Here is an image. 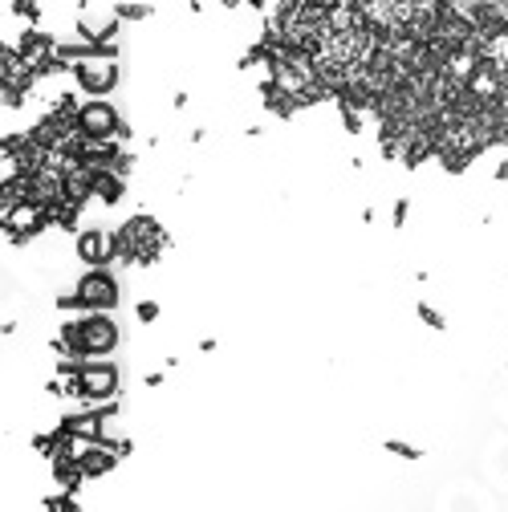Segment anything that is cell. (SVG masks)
Returning a JSON list of instances; mask_svg holds the SVG:
<instances>
[{
    "label": "cell",
    "instance_id": "6da1fadb",
    "mask_svg": "<svg viewBox=\"0 0 508 512\" xmlns=\"http://www.w3.org/2000/svg\"><path fill=\"white\" fill-rule=\"evenodd\" d=\"M163 248H167L163 228H159L155 220H147V215H134V220H126V224L114 232V256H118V261L150 265Z\"/></svg>",
    "mask_w": 508,
    "mask_h": 512
},
{
    "label": "cell",
    "instance_id": "7a4b0ae2",
    "mask_svg": "<svg viewBox=\"0 0 508 512\" xmlns=\"http://www.w3.org/2000/svg\"><path fill=\"white\" fill-rule=\"evenodd\" d=\"M114 342H118L114 321H106V317H85L78 326H66V342H61V346H66L69 354H78V358H90V354L114 350Z\"/></svg>",
    "mask_w": 508,
    "mask_h": 512
},
{
    "label": "cell",
    "instance_id": "3957f363",
    "mask_svg": "<svg viewBox=\"0 0 508 512\" xmlns=\"http://www.w3.org/2000/svg\"><path fill=\"white\" fill-rule=\"evenodd\" d=\"M73 78H78V82H82V90H90V94H106V90L118 82L114 49L106 45L102 53H90V57H82V61L73 66Z\"/></svg>",
    "mask_w": 508,
    "mask_h": 512
},
{
    "label": "cell",
    "instance_id": "277c9868",
    "mask_svg": "<svg viewBox=\"0 0 508 512\" xmlns=\"http://www.w3.org/2000/svg\"><path fill=\"white\" fill-rule=\"evenodd\" d=\"M78 305H85V309H110V305H118V285L110 273H102V265H94V273H85L78 281Z\"/></svg>",
    "mask_w": 508,
    "mask_h": 512
},
{
    "label": "cell",
    "instance_id": "5b68a950",
    "mask_svg": "<svg viewBox=\"0 0 508 512\" xmlns=\"http://www.w3.org/2000/svg\"><path fill=\"white\" fill-rule=\"evenodd\" d=\"M114 386H118V370L114 366H82L73 379H69V391L73 395H85V398H106V395H114Z\"/></svg>",
    "mask_w": 508,
    "mask_h": 512
},
{
    "label": "cell",
    "instance_id": "8992f818",
    "mask_svg": "<svg viewBox=\"0 0 508 512\" xmlns=\"http://www.w3.org/2000/svg\"><path fill=\"white\" fill-rule=\"evenodd\" d=\"M45 220H49V212L25 199V203H17L13 212H4V232L20 244V240H29V236H37V232L45 228Z\"/></svg>",
    "mask_w": 508,
    "mask_h": 512
},
{
    "label": "cell",
    "instance_id": "52a82bcc",
    "mask_svg": "<svg viewBox=\"0 0 508 512\" xmlns=\"http://www.w3.org/2000/svg\"><path fill=\"white\" fill-rule=\"evenodd\" d=\"M78 126H82V134H90V138H106V134L122 131V126H118L114 106H106V102H90V106H82V110H78Z\"/></svg>",
    "mask_w": 508,
    "mask_h": 512
},
{
    "label": "cell",
    "instance_id": "ba28073f",
    "mask_svg": "<svg viewBox=\"0 0 508 512\" xmlns=\"http://www.w3.org/2000/svg\"><path fill=\"white\" fill-rule=\"evenodd\" d=\"M78 256H82L85 265H106V261L114 256V236H106V232H85L82 240H78Z\"/></svg>",
    "mask_w": 508,
    "mask_h": 512
},
{
    "label": "cell",
    "instance_id": "9c48e42d",
    "mask_svg": "<svg viewBox=\"0 0 508 512\" xmlns=\"http://www.w3.org/2000/svg\"><path fill=\"white\" fill-rule=\"evenodd\" d=\"M78 468H82V476H102V472L114 468V451H106V447H78Z\"/></svg>",
    "mask_w": 508,
    "mask_h": 512
},
{
    "label": "cell",
    "instance_id": "30bf717a",
    "mask_svg": "<svg viewBox=\"0 0 508 512\" xmlns=\"http://www.w3.org/2000/svg\"><path fill=\"white\" fill-rule=\"evenodd\" d=\"M98 196L106 199V203H114V199L122 196V179L114 175V167H98Z\"/></svg>",
    "mask_w": 508,
    "mask_h": 512
},
{
    "label": "cell",
    "instance_id": "8fae6325",
    "mask_svg": "<svg viewBox=\"0 0 508 512\" xmlns=\"http://www.w3.org/2000/svg\"><path fill=\"white\" fill-rule=\"evenodd\" d=\"M358 110H366V106H354V102H342V118H345V131L358 134L362 131V114Z\"/></svg>",
    "mask_w": 508,
    "mask_h": 512
},
{
    "label": "cell",
    "instance_id": "7c38bea8",
    "mask_svg": "<svg viewBox=\"0 0 508 512\" xmlns=\"http://www.w3.org/2000/svg\"><path fill=\"white\" fill-rule=\"evenodd\" d=\"M419 317H423V321H427V326H431V330H443V317L435 314L431 305H419Z\"/></svg>",
    "mask_w": 508,
    "mask_h": 512
},
{
    "label": "cell",
    "instance_id": "4fadbf2b",
    "mask_svg": "<svg viewBox=\"0 0 508 512\" xmlns=\"http://www.w3.org/2000/svg\"><path fill=\"white\" fill-rule=\"evenodd\" d=\"M13 13H20V17H37V0H13Z\"/></svg>",
    "mask_w": 508,
    "mask_h": 512
},
{
    "label": "cell",
    "instance_id": "5bb4252c",
    "mask_svg": "<svg viewBox=\"0 0 508 512\" xmlns=\"http://www.w3.org/2000/svg\"><path fill=\"white\" fill-rule=\"evenodd\" d=\"M118 13H122V17H131V20H138V17H147L150 8H143V4H122Z\"/></svg>",
    "mask_w": 508,
    "mask_h": 512
},
{
    "label": "cell",
    "instance_id": "9a60e30c",
    "mask_svg": "<svg viewBox=\"0 0 508 512\" xmlns=\"http://www.w3.org/2000/svg\"><path fill=\"white\" fill-rule=\"evenodd\" d=\"M138 317H143V321H155V317H159V305H155V301H143V305H138Z\"/></svg>",
    "mask_w": 508,
    "mask_h": 512
},
{
    "label": "cell",
    "instance_id": "2e32d148",
    "mask_svg": "<svg viewBox=\"0 0 508 512\" xmlns=\"http://www.w3.org/2000/svg\"><path fill=\"white\" fill-rule=\"evenodd\" d=\"M391 451H394V456H407V460H419V451L407 447V443H391Z\"/></svg>",
    "mask_w": 508,
    "mask_h": 512
},
{
    "label": "cell",
    "instance_id": "e0dca14e",
    "mask_svg": "<svg viewBox=\"0 0 508 512\" xmlns=\"http://www.w3.org/2000/svg\"><path fill=\"white\" fill-rule=\"evenodd\" d=\"M309 4H317V8H338L342 0H309Z\"/></svg>",
    "mask_w": 508,
    "mask_h": 512
}]
</instances>
